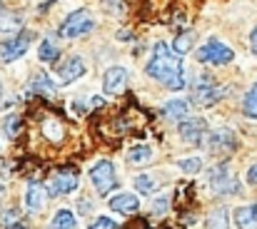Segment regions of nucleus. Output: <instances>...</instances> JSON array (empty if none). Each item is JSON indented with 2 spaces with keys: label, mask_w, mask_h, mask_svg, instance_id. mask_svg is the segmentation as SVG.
Here are the masks:
<instances>
[{
  "label": "nucleus",
  "mask_w": 257,
  "mask_h": 229,
  "mask_svg": "<svg viewBox=\"0 0 257 229\" xmlns=\"http://www.w3.org/2000/svg\"><path fill=\"white\" fill-rule=\"evenodd\" d=\"M180 58L182 55H177L170 45L158 43L155 50H153L150 63L145 65V73L153 77V80L163 82L165 87H170V90H182L185 82H187V73H185Z\"/></svg>",
  "instance_id": "nucleus-1"
},
{
  "label": "nucleus",
  "mask_w": 257,
  "mask_h": 229,
  "mask_svg": "<svg viewBox=\"0 0 257 229\" xmlns=\"http://www.w3.org/2000/svg\"><path fill=\"white\" fill-rule=\"evenodd\" d=\"M195 58H197V63H202V65H227V63H232V58H235V50L230 48V45H225L222 40H207L197 53H195Z\"/></svg>",
  "instance_id": "nucleus-2"
},
{
  "label": "nucleus",
  "mask_w": 257,
  "mask_h": 229,
  "mask_svg": "<svg viewBox=\"0 0 257 229\" xmlns=\"http://www.w3.org/2000/svg\"><path fill=\"white\" fill-rule=\"evenodd\" d=\"M92 28H95V18L90 15V10L80 8V10H73V13L63 20V25H60V35L68 38V40H73V38H80V35L90 33Z\"/></svg>",
  "instance_id": "nucleus-3"
},
{
  "label": "nucleus",
  "mask_w": 257,
  "mask_h": 229,
  "mask_svg": "<svg viewBox=\"0 0 257 229\" xmlns=\"http://www.w3.org/2000/svg\"><path fill=\"white\" fill-rule=\"evenodd\" d=\"M207 182L212 187L215 194H237L240 192V182L235 179L232 169L227 164H217L207 172Z\"/></svg>",
  "instance_id": "nucleus-4"
},
{
  "label": "nucleus",
  "mask_w": 257,
  "mask_h": 229,
  "mask_svg": "<svg viewBox=\"0 0 257 229\" xmlns=\"http://www.w3.org/2000/svg\"><path fill=\"white\" fill-rule=\"evenodd\" d=\"M90 182L95 184V189L100 194H110L117 187V177H115V167L107 159H100L92 169H90Z\"/></svg>",
  "instance_id": "nucleus-5"
},
{
  "label": "nucleus",
  "mask_w": 257,
  "mask_h": 229,
  "mask_svg": "<svg viewBox=\"0 0 257 229\" xmlns=\"http://www.w3.org/2000/svg\"><path fill=\"white\" fill-rule=\"evenodd\" d=\"M205 145H207L210 152L220 154V152L235 150L237 140H235V132H232L230 127H217V130H210V132L205 135Z\"/></svg>",
  "instance_id": "nucleus-6"
},
{
  "label": "nucleus",
  "mask_w": 257,
  "mask_h": 229,
  "mask_svg": "<svg viewBox=\"0 0 257 229\" xmlns=\"http://www.w3.org/2000/svg\"><path fill=\"white\" fill-rule=\"evenodd\" d=\"M30 40H33V33H18L15 38L5 40L0 45V60L3 63H13V60L23 58L25 50H28V45H30Z\"/></svg>",
  "instance_id": "nucleus-7"
},
{
  "label": "nucleus",
  "mask_w": 257,
  "mask_h": 229,
  "mask_svg": "<svg viewBox=\"0 0 257 229\" xmlns=\"http://www.w3.org/2000/svg\"><path fill=\"white\" fill-rule=\"evenodd\" d=\"M225 92H227L225 87L215 85L210 77H202V80L197 82V87H195V102L202 105V107H210V105L220 102V100L225 97Z\"/></svg>",
  "instance_id": "nucleus-8"
},
{
  "label": "nucleus",
  "mask_w": 257,
  "mask_h": 229,
  "mask_svg": "<svg viewBox=\"0 0 257 229\" xmlns=\"http://www.w3.org/2000/svg\"><path fill=\"white\" fill-rule=\"evenodd\" d=\"M127 80H130V70H127V68H122V65H112V68H107L105 75H102V90L117 95V92L125 90Z\"/></svg>",
  "instance_id": "nucleus-9"
},
{
  "label": "nucleus",
  "mask_w": 257,
  "mask_h": 229,
  "mask_svg": "<svg viewBox=\"0 0 257 229\" xmlns=\"http://www.w3.org/2000/svg\"><path fill=\"white\" fill-rule=\"evenodd\" d=\"M177 130H180V137H182L185 142L197 145V142H202L205 135H207V122H205L202 117H190V120L180 122Z\"/></svg>",
  "instance_id": "nucleus-10"
},
{
  "label": "nucleus",
  "mask_w": 257,
  "mask_h": 229,
  "mask_svg": "<svg viewBox=\"0 0 257 229\" xmlns=\"http://www.w3.org/2000/svg\"><path fill=\"white\" fill-rule=\"evenodd\" d=\"M78 189V172L73 169H65V172H58L50 182V194L53 197H60V194H73Z\"/></svg>",
  "instance_id": "nucleus-11"
},
{
  "label": "nucleus",
  "mask_w": 257,
  "mask_h": 229,
  "mask_svg": "<svg viewBox=\"0 0 257 229\" xmlns=\"http://www.w3.org/2000/svg\"><path fill=\"white\" fill-rule=\"evenodd\" d=\"M45 207V187L40 182H30L25 189V209L30 214H38Z\"/></svg>",
  "instance_id": "nucleus-12"
},
{
  "label": "nucleus",
  "mask_w": 257,
  "mask_h": 229,
  "mask_svg": "<svg viewBox=\"0 0 257 229\" xmlns=\"http://www.w3.org/2000/svg\"><path fill=\"white\" fill-rule=\"evenodd\" d=\"M85 60L83 58H78V55H73V58H68L63 65H60V70H58V75H60V80L68 85V82H75L78 77L85 75Z\"/></svg>",
  "instance_id": "nucleus-13"
},
{
  "label": "nucleus",
  "mask_w": 257,
  "mask_h": 229,
  "mask_svg": "<svg viewBox=\"0 0 257 229\" xmlns=\"http://www.w3.org/2000/svg\"><path fill=\"white\" fill-rule=\"evenodd\" d=\"M110 209H115V212H120V214H133V212H138L140 209V202H138V197L135 194H115L112 199H110Z\"/></svg>",
  "instance_id": "nucleus-14"
},
{
  "label": "nucleus",
  "mask_w": 257,
  "mask_h": 229,
  "mask_svg": "<svg viewBox=\"0 0 257 229\" xmlns=\"http://www.w3.org/2000/svg\"><path fill=\"white\" fill-rule=\"evenodd\" d=\"M237 229H257V204H245L235 209Z\"/></svg>",
  "instance_id": "nucleus-15"
},
{
  "label": "nucleus",
  "mask_w": 257,
  "mask_h": 229,
  "mask_svg": "<svg viewBox=\"0 0 257 229\" xmlns=\"http://www.w3.org/2000/svg\"><path fill=\"white\" fill-rule=\"evenodd\" d=\"M187 112H190V100H182V97L168 100L163 105V115L168 120H182V117H187Z\"/></svg>",
  "instance_id": "nucleus-16"
},
{
  "label": "nucleus",
  "mask_w": 257,
  "mask_h": 229,
  "mask_svg": "<svg viewBox=\"0 0 257 229\" xmlns=\"http://www.w3.org/2000/svg\"><path fill=\"white\" fill-rule=\"evenodd\" d=\"M20 28H23V20H20V15L0 5V33H8V35H13V33H18Z\"/></svg>",
  "instance_id": "nucleus-17"
},
{
  "label": "nucleus",
  "mask_w": 257,
  "mask_h": 229,
  "mask_svg": "<svg viewBox=\"0 0 257 229\" xmlns=\"http://www.w3.org/2000/svg\"><path fill=\"white\" fill-rule=\"evenodd\" d=\"M227 227H230V214H227V209H215V212H210L207 219H205V229H227Z\"/></svg>",
  "instance_id": "nucleus-18"
},
{
  "label": "nucleus",
  "mask_w": 257,
  "mask_h": 229,
  "mask_svg": "<svg viewBox=\"0 0 257 229\" xmlns=\"http://www.w3.org/2000/svg\"><path fill=\"white\" fill-rule=\"evenodd\" d=\"M192 43H195V30H185V33H180V35L172 40V50H175L177 55H185V53H190Z\"/></svg>",
  "instance_id": "nucleus-19"
},
{
  "label": "nucleus",
  "mask_w": 257,
  "mask_h": 229,
  "mask_svg": "<svg viewBox=\"0 0 257 229\" xmlns=\"http://www.w3.org/2000/svg\"><path fill=\"white\" fill-rule=\"evenodd\" d=\"M150 159H153V150L148 145H135V147L127 150V162L130 164H145Z\"/></svg>",
  "instance_id": "nucleus-20"
},
{
  "label": "nucleus",
  "mask_w": 257,
  "mask_h": 229,
  "mask_svg": "<svg viewBox=\"0 0 257 229\" xmlns=\"http://www.w3.org/2000/svg\"><path fill=\"white\" fill-rule=\"evenodd\" d=\"M53 229H78L75 214H73L70 209H60V212L53 217Z\"/></svg>",
  "instance_id": "nucleus-21"
},
{
  "label": "nucleus",
  "mask_w": 257,
  "mask_h": 229,
  "mask_svg": "<svg viewBox=\"0 0 257 229\" xmlns=\"http://www.w3.org/2000/svg\"><path fill=\"white\" fill-rule=\"evenodd\" d=\"M242 112H245L247 117L257 120V82L247 90V95H245V100H242Z\"/></svg>",
  "instance_id": "nucleus-22"
},
{
  "label": "nucleus",
  "mask_w": 257,
  "mask_h": 229,
  "mask_svg": "<svg viewBox=\"0 0 257 229\" xmlns=\"http://www.w3.org/2000/svg\"><path fill=\"white\" fill-rule=\"evenodd\" d=\"M38 58H40L43 63H55V60L60 58V50H58L50 40H43V43H40V50H38Z\"/></svg>",
  "instance_id": "nucleus-23"
},
{
  "label": "nucleus",
  "mask_w": 257,
  "mask_h": 229,
  "mask_svg": "<svg viewBox=\"0 0 257 229\" xmlns=\"http://www.w3.org/2000/svg\"><path fill=\"white\" fill-rule=\"evenodd\" d=\"M30 90H35V92H45V95H53V92H55V85H53V80L45 75V73H40V75L33 80Z\"/></svg>",
  "instance_id": "nucleus-24"
},
{
  "label": "nucleus",
  "mask_w": 257,
  "mask_h": 229,
  "mask_svg": "<svg viewBox=\"0 0 257 229\" xmlns=\"http://www.w3.org/2000/svg\"><path fill=\"white\" fill-rule=\"evenodd\" d=\"M135 189H138L140 194H153V192H155V179H153V174H138V177H135Z\"/></svg>",
  "instance_id": "nucleus-25"
},
{
  "label": "nucleus",
  "mask_w": 257,
  "mask_h": 229,
  "mask_svg": "<svg viewBox=\"0 0 257 229\" xmlns=\"http://www.w3.org/2000/svg\"><path fill=\"white\" fill-rule=\"evenodd\" d=\"M177 167H180L182 172H187V174H195V172L202 169V159H200V157H187V159H180Z\"/></svg>",
  "instance_id": "nucleus-26"
},
{
  "label": "nucleus",
  "mask_w": 257,
  "mask_h": 229,
  "mask_svg": "<svg viewBox=\"0 0 257 229\" xmlns=\"http://www.w3.org/2000/svg\"><path fill=\"white\" fill-rule=\"evenodd\" d=\"M117 224H115V219H110V217H97L92 224H90V229H115Z\"/></svg>",
  "instance_id": "nucleus-27"
},
{
  "label": "nucleus",
  "mask_w": 257,
  "mask_h": 229,
  "mask_svg": "<svg viewBox=\"0 0 257 229\" xmlns=\"http://www.w3.org/2000/svg\"><path fill=\"white\" fill-rule=\"evenodd\" d=\"M5 127H8V137H15L18 135V127H20V117H8L5 120Z\"/></svg>",
  "instance_id": "nucleus-28"
},
{
  "label": "nucleus",
  "mask_w": 257,
  "mask_h": 229,
  "mask_svg": "<svg viewBox=\"0 0 257 229\" xmlns=\"http://www.w3.org/2000/svg\"><path fill=\"white\" fill-rule=\"evenodd\" d=\"M165 209H168V197L163 194V197H158V199H155V204H153V212H155V214H163Z\"/></svg>",
  "instance_id": "nucleus-29"
},
{
  "label": "nucleus",
  "mask_w": 257,
  "mask_h": 229,
  "mask_svg": "<svg viewBox=\"0 0 257 229\" xmlns=\"http://www.w3.org/2000/svg\"><path fill=\"white\" fill-rule=\"evenodd\" d=\"M247 184L257 187V164H252V167L247 169Z\"/></svg>",
  "instance_id": "nucleus-30"
},
{
  "label": "nucleus",
  "mask_w": 257,
  "mask_h": 229,
  "mask_svg": "<svg viewBox=\"0 0 257 229\" xmlns=\"http://www.w3.org/2000/svg\"><path fill=\"white\" fill-rule=\"evenodd\" d=\"M250 48H252V53L257 55V25L252 28V33H250Z\"/></svg>",
  "instance_id": "nucleus-31"
},
{
  "label": "nucleus",
  "mask_w": 257,
  "mask_h": 229,
  "mask_svg": "<svg viewBox=\"0 0 257 229\" xmlns=\"http://www.w3.org/2000/svg\"><path fill=\"white\" fill-rule=\"evenodd\" d=\"M0 97H3V82H0Z\"/></svg>",
  "instance_id": "nucleus-32"
},
{
  "label": "nucleus",
  "mask_w": 257,
  "mask_h": 229,
  "mask_svg": "<svg viewBox=\"0 0 257 229\" xmlns=\"http://www.w3.org/2000/svg\"><path fill=\"white\" fill-rule=\"evenodd\" d=\"M13 229H23V227H20V224H15V227H13Z\"/></svg>",
  "instance_id": "nucleus-33"
},
{
  "label": "nucleus",
  "mask_w": 257,
  "mask_h": 229,
  "mask_svg": "<svg viewBox=\"0 0 257 229\" xmlns=\"http://www.w3.org/2000/svg\"><path fill=\"white\" fill-rule=\"evenodd\" d=\"M0 197H3V184H0Z\"/></svg>",
  "instance_id": "nucleus-34"
}]
</instances>
